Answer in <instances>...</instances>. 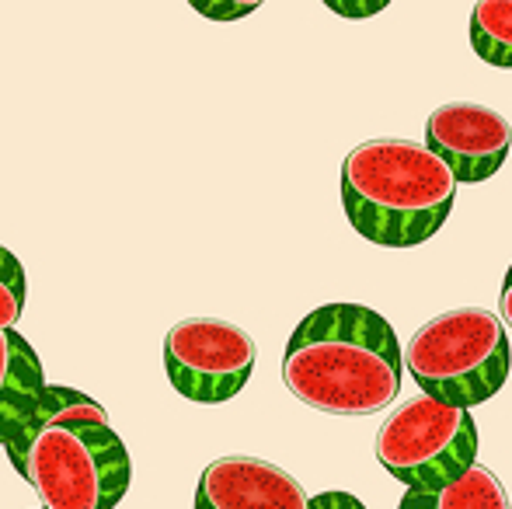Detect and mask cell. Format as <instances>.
<instances>
[{"label":"cell","mask_w":512,"mask_h":509,"mask_svg":"<svg viewBox=\"0 0 512 509\" xmlns=\"http://www.w3.org/2000/svg\"><path fill=\"white\" fill-rule=\"evenodd\" d=\"M471 46L485 63L512 70V0H478L474 4Z\"/></svg>","instance_id":"11"},{"label":"cell","mask_w":512,"mask_h":509,"mask_svg":"<svg viewBox=\"0 0 512 509\" xmlns=\"http://www.w3.org/2000/svg\"><path fill=\"white\" fill-rule=\"evenodd\" d=\"M7 457L42 509H115L129 489L126 443L105 408L74 387L46 384Z\"/></svg>","instance_id":"2"},{"label":"cell","mask_w":512,"mask_h":509,"mask_svg":"<svg viewBox=\"0 0 512 509\" xmlns=\"http://www.w3.org/2000/svg\"><path fill=\"white\" fill-rule=\"evenodd\" d=\"M405 377L391 321L363 304H324L286 342L283 381L324 415H377L394 405Z\"/></svg>","instance_id":"1"},{"label":"cell","mask_w":512,"mask_h":509,"mask_svg":"<svg viewBox=\"0 0 512 509\" xmlns=\"http://www.w3.org/2000/svg\"><path fill=\"white\" fill-rule=\"evenodd\" d=\"M499 307H502V325L512 328V265H509V272H506V283H502Z\"/></svg>","instance_id":"16"},{"label":"cell","mask_w":512,"mask_h":509,"mask_svg":"<svg viewBox=\"0 0 512 509\" xmlns=\"http://www.w3.org/2000/svg\"><path fill=\"white\" fill-rule=\"evenodd\" d=\"M457 199L450 168L411 140H366L342 164V206L366 241L415 248L436 238Z\"/></svg>","instance_id":"3"},{"label":"cell","mask_w":512,"mask_h":509,"mask_svg":"<svg viewBox=\"0 0 512 509\" xmlns=\"http://www.w3.org/2000/svg\"><path fill=\"white\" fill-rule=\"evenodd\" d=\"M384 7V0H373V4H335V0H328V11L342 14V18H370V14H380Z\"/></svg>","instance_id":"15"},{"label":"cell","mask_w":512,"mask_h":509,"mask_svg":"<svg viewBox=\"0 0 512 509\" xmlns=\"http://www.w3.org/2000/svg\"><path fill=\"white\" fill-rule=\"evenodd\" d=\"M425 150L450 168L453 182H485L506 164L512 147V126L502 112L474 102L439 105L425 123Z\"/></svg>","instance_id":"7"},{"label":"cell","mask_w":512,"mask_h":509,"mask_svg":"<svg viewBox=\"0 0 512 509\" xmlns=\"http://www.w3.org/2000/svg\"><path fill=\"white\" fill-rule=\"evenodd\" d=\"M307 509H366V506L356 496H349V492H321V496L310 499Z\"/></svg>","instance_id":"14"},{"label":"cell","mask_w":512,"mask_h":509,"mask_svg":"<svg viewBox=\"0 0 512 509\" xmlns=\"http://www.w3.org/2000/svg\"><path fill=\"white\" fill-rule=\"evenodd\" d=\"M192 11H199L203 18H216V21H234L244 18V14L258 11V4H192Z\"/></svg>","instance_id":"13"},{"label":"cell","mask_w":512,"mask_h":509,"mask_svg":"<svg viewBox=\"0 0 512 509\" xmlns=\"http://www.w3.org/2000/svg\"><path fill=\"white\" fill-rule=\"evenodd\" d=\"M401 363L425 398L471 412L506 384L512 367L509 332L499 314L485 307H453L418 328Z\"/></svg>","instance_id":"4"},{"label":"cell","mask_w":512,"mask_h":509,"mask_svg":"<svg viewBox=\"0 0 512 509\" xmlns=\"http://www.w3.org/2000/svg\"><path fill=\"white\" fill-rule=\"evenodd\" d=\"M42 391H46V377L32 342L14 328L0 332V447L4 450L25 429Z\"/></svg>","instance_id":"9"},{"label":"cell","mask_w":512,"mask_h":509,"mask_svg":"<svg viewBox=\"0 0 512 509\" xmlns=\"http://www.w3.org/2000/svg\"><path fill=\"white\" fill-rule=\"evenodd\" d=\"M25 311V269L7 248H0V332L14 328Z\"/></svg>","instance_id":"12"},{"label":"cell","mask_w":512,"mask_h":509,"mask_svg":"<svg viewBox=\"0 0 512 509\" xmlns=\"http://www.w3.org/2000/svg\"><path fill=\"white\" fill-rule=\"evenodd\" d=\"M258 349L244 328L223 318H185L164 335V370L182 398L223 405L251 381Z\"/></svg>","instance_id":"6"},{"label":"cell","mask_w":512,"mask_h":509,"mask_svg":"<svg viewBox=\"0 0 512 509\" xmlns=\"http://www.w3.org/2000/svg\"><path fill=\"white\" fill-rule=\"evenodd\" d=\"M478 426L471 412L443 405L425 394L405 401L377 433V461L408 492L453 485L474 468Z\"/></svg>","instance_id":"5"},{"label":"cell","mask_w":512,"mask_h":509,"mask_svg":"<svg viewBox=\"0 0 512 509\" xmlns=\"http://www.w3.org/2000/svg\"><path fill=\"white\" fill-rule=\"evenodd\" d=\"M310 496L293 475L262 457L230 454L199 475L196 509H307Z\"/></svg>","instance_id":"8"},{"label":"cell","mask_w":512,"mask_h":509,"mask_svg":"<svg viewBox=\"0 0 512 509\" xmlns=\"http://www.w3.org/2000/svg\"><path fill=\"white\" fill-rule=\"evenodd\" d=\"M398 509H509V496L492 468L474 464L453 485L432 492H405Z\"/></svg>","instance_id":"10"}]
</instances>
